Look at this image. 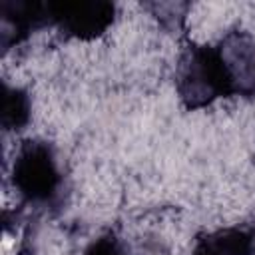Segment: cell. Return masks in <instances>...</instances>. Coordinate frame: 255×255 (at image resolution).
<instances>
[{
  "label": "cell",
  "instance_id": "1",
  "mask_svg": "<svg viewBox=\"0 0 255 255\" xmlns=\"http://www.w3.org/2000/svg\"><path fill=\"white\" fill-rule=\"evenodd\" d=\"M175 88L185 108L197 110L217 98L235 96L233 80L217 46H189L177 62Z\"/></svg>",
  "mask_w": 255,
  "mask_h": 255
},
{
  "label": "cell",
  "instance_id": "5",
  "mask_svg": "<svg viewBox=\"0 0 255 255\" xmlns=\"http://www.w3.org/2000/svg\"><path fill=\"white\" fill-rule=\"evenodd\" d=\"M48 2H30V0H18V2H2V36H4V48H8L14 42L24 40L30 32L48 26Z\"/></svg>",
  "mask_w": 255,
  "mask_h": 255
},
{
  "label": "cell",
  "instance_id": "9",
  "mask_svg": "<svg viewBox=\"0 0 255 255\" xmlns=\"http://www.w3.org/2000/svg\"><path fill=\"white\" fill-rule=\"evenodd\" d=\"M253 255H255V251H253Z\"/></svg>",
  "mask_w": 255,
  "mask_h": 255
},
{
  "label": "cell",
  "instance_id": "6",
  "mask_svg": "<svg viewBox=\"0 0 255 255\" xmlns=\"http://www.w3.org/2000/svg\"><path fill=\"white\" fill-rule=\"evenodd\" d=\"M253 235L241 227H225L201 235L191 255H253Z\"/></svg>",
  "mask_w": 255,
  "mask_h": 255
},
{
  "label": "cell",
  "instance_id": "8",
  "mask_svg": "<svg viewBox=\"0 0 255 255\" xmlns=\"http://www.w3.org/2000/svg\"><path fill=\"white\" fill-rule=\"evenodd\" d=\"M84 255H128V249L122 243V239H118L114 233H106L92 241Z\"/></svg>",
  "mask_w": 255,
  "mask_h": 255
},
{
  "label": "cell",
  "instance_id": "7",
  "mask_svg": "<svg viewBox=\"0 0 255 255\" xmlns=\"http://www.w3.org/2000/svg\"><path fill=\"white\" fill-rule=\"evenodd\" d=\"M30 120V98L20 88L4 84L2 98V124L6 129H22Z\"/></svg>",
  "mask_w": 255,
  "mask_h": 255
},
{
  "label": "cell",
  "instance_id": "2",
  "mask_svg": "<svg viewBox=\"0 0 255 255\" xmlns=\"http://www.w3.org/2000/svg\"><path fill=\"white\" fill-rule=\"evenodd\" d=\"M12 183L18 193L32 203H50L62 185L54 147L42 139H26L16 151Z\"/></svg>",
  "mask_w": 255,
  "mask_h": 255
},
{
  "label": "cell",
  "instance_id": "3",
  "mask_svg": "<svg viewBox=\"0 0 255 255\" xmlns=\"http://www.w3.org/2000/svg\"><path fill=\"white\" fill-rule=\"evenodd\" d=\"M48 16L66 36L92 40L110 28L116 6L106 0H60L48 2Z\"/></svg>",
  "mask_w": 255,
  "mask_h": 255
},
{
  "label": "cell",
  "instance_id": "4",
  "mask_svg": "<svg viewBox=\"0 0 255 255\" xmlns=\"http://www.w3.org/2000/svg\"><path fill=\"white\" fill-rule=\"evenodd\" d=\"M239 96H255V40L243 30L229 32L217 44Z\"/></svg>",
  "mask_w": 255,
  "mask_h": 255
}]
</instances>
